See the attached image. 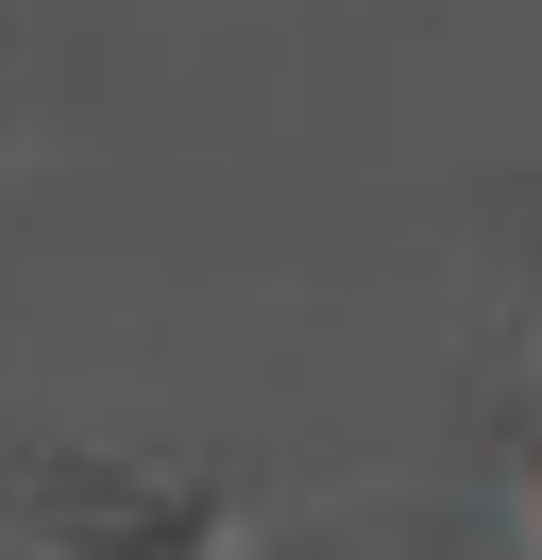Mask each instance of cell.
Wrapping results in <instances>:
<instances>
[{"mask_svg":"<svg viewBox=\"0 0 542 560\" xmlns=\"http://www.w3.org/2000/svg\"><path fill=\"white\" fill-rule=\"evenodd\" d=\"M85 560H221V526H203L187 492H153V510H102V526H85Z\"/></svg>","mask_w":542,"mask_h":560,"instance_id":"cell-1","label":"cell"}]
</instances>
